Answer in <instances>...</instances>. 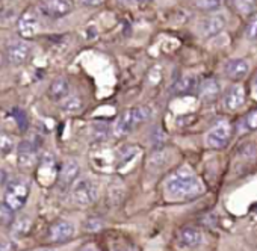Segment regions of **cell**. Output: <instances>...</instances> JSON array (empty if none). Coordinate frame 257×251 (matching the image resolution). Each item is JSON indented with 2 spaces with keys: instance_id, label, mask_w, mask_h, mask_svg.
Listing matches in <instances>:
<instances>
[{
  "instance_id": "1",
  "label": "cell",
  "mask_w": 257,
  "mask_h": 251,
  "mask_svg": "<svg viewBox=\"0 0 257 251\" xmlns=\"http://www.w3.org/2000/svg\"><path fill=\"white\" fill-rule=\"evenodd\" d=\"M165 191L173 200H191L203 194V183L191 170L182 168L167 180Z\"/></svg>"
},
{
  "instance_id": "25",
  "label": "cell",
  "mask_w": 257,
  "mask_h": 251,
  "mask_svg": "<svg viewBox=\"0 0 257 251\" xmlns=\"http://www.w3.org/2000/svg\"><path fill=\"white\" fill-rule=\"evenodd\" d=\"M13 115L16 118V122L19 126V129L23 131V132L28 131V128H29V119H28L26 112L23 109H20V107H16V109H13Z\"/></svg>"
},
{
  "instance_id": "9",
  "label": "cell",
  "mask_w": 257,
  "mask_h": 251,
  "mask_svg": "<svg viewBox=\"0 0 257 251\" xmlns=\"http://www.w3.org/2000/svg\"><path fill=\"white\" fill-rule=\"evenodd\" d=\"M80 174V165L77 161L74 159H68L64 162V165L59 170V176H58V185L62 189L70 188L71 185H74L79 179Z\"/></svg>"
},
{
  "instance_id": "12",
  "label": "cell",
  "mask_w": 257,
  "mask_h": 251,
  "mask_svg": "<svg viewBox=\"0 0 257 251\" xmlns=\"http://www.w3.org/2000/svg\"><path fill=\"white\" fill-rule=\"evenodd\" d=\"M176 240L180 248H195L203 243V233L195 227H183Z\"/></svg>"
},
{
  "instance_id": "21",
  "label": "cell",
  "mask_w": 257,
  "mask_h": 251,
  "mask_svg": "<svg viewBox=\"0 0 257 251\" xmlns=\"http://www.w3.org/2000/svg\"><path fill=\"white\" fill-rule=\"evenodd\" d=\"M83 107V101L79 95H68L61 101V109L67 113H76Z\"/></svg>"
},
{
  "instance_id": "31",
  "label": "cell",
  "mask_w": 257,
  "mask_h": 251,
  "mask_svg": "<svg viewBox=\"0 0 257 251\" xmlns=\"http://www.w3.org/2000/svg\"><path fill=\"white\" fill-rule=\"evenodd\" d=\"M121 2H124V4H134V2H137V0H121Z\"/></svg>"
},
{
  "instance_id": "34",
  "label": "cell",
  "mask_w": 257,
  "mask_h": 251,
  "mask_svg": "<svg viewBox=\"0 0 257 251\" xmlns=\"http://www.w3.org/2000/svg\"><path fill=\"white\" fill-rule=\"evenodd\" d=\"M41 251H53V249H41Z\"/></svg>"
},
{
  "instance_id": "27",
  "label": "cell",
  "mask_w": 257,
  "mask_h": 251,
  "mask_svg": "<svg viewBox=\"0 0 257 251\" xmlns=\"http://www.w3.org/2000/svg\"><path fill=\"white\" fill-rule=\"evenodd\" d=\"M246 126H248L249 129H257V110L251 112L246 116Z\"/></svg>"
},
{
  "instance_id": "18",
  "label": "cell",
  "mask_w": 257,
  "mask_h": 251,
  "mask_svg": "<svg viewBox=\"0 0 257 251\" xmlns=\"http://www.w3.org/2000/svg\"><path fill=\"white\" fill-rule=\"evenodd\" d=\"M219 91L221 89H219V83L216 79H207L203 83H200V88H198L200 97L203 100H207V101L215 100L219 95Z\"/></svg>"
},
{
  "instance_id": "2",
  "label": "cell",
  "mask_w": 257,
  "mask_h": 251,
  "mask_svg": "<svg viewBox=\"0 0 257 251\" xmlns=\"http://www.w3.org/2000/svg\"><path fill=\"white\" fill-rule=\"evenodd\" d=\"M152 116V107L149 106H137L125 110L115 122L113 132L116 137H125L128 134H132L134 129H137L138 126L146 122Z\"/></svg>"
},
{
  "instance_id": "10",
  "label": "cell",
  "mask_w": 257,
  "mask_h": 251,
  "mask_svg": "<svg viewBox=\"0 0 257 251\" xmlns=\"http://www.w3.org/2000/svg\"><path fill=\"white\" fill-rule=\"evenodd\" d=\"M38 156H37V147L34 143L25 140L19 146V156H17V164L22 170H32L37 165Z\"/></svg>"
},
{
  "instance_id": "16",
  "label": "cell",
  "mask_w": 257,
  "mask_h": 251,
  "mask_svg": "<svg viewBox=\"0 0 257 251\" xmlns=\"http://www.w3.org/2000/svg\"><path fill=\"white\" fill-rule=\"evenodd\" d=\"M49 97L53 101H62L70 94V82L65 77H56L49 86Z\"/></svg>"
},
{
  "instance_id": "7",
  "label": "cell",
  "mask_w": 257,
  "mask_h": 251,
  "mask_svg": "<svg viewBox=\"0 0 257 251\" xmlns=\"http://www.w3.org/2000/svg\"><path fill=\"white\" fill-rule=\"evenodd\" d=\"M31 46L23 41V40H14L8 44V49H7V56H8V61L16 65V67H20L23 64H26V61L29 59L31 56Z\"/></svg>"
},
{
  "instance_id": "33",
  "label": "cell",
  "mask_w": 257,
  "mask_h": 251,
  "mask_svg": "<svg viewBox=\"0 0 257 251\" xmlns=\"http://www.w3.org/2000/svg\"><path fill=\"white\" fill-rule=\"evenodd\" d=\"M254 83L257 85V76H255V79H254Z\"/></svg>"
},
{
  "instance_id": "17",
  "label": "cell",
  "mask_w": 257,
  "mask_h": 251,
  "mask_svg": "<svg viewBox=\"0 0 257 251\" xmlns=\"http://www.w3.org/2000/svg\"><path fill=\"white\" fill-rule=\"evenodd\" d=\"M197 88H200V83H198V77L194 76V74H188V76H183L180 77L174 86H173V92L176 95H185V94H191L194 92Z\"/></svg>"
},
{
  "instance_id": "11",
  "label": "cell",
  "mask_w": 257,
  "mask_h": 251,
  "mask_svg": "<svg viewBox=\"0 0 257 251\" xmlns=\"http://www.w3.org/2000/svg\"><path fill=\"white\" fill-rule=\"evenodd\" d=\"M74 225L67 219H58L49 228V239L52 242H67L74 236Z\"/></svg>"
},
{
  "instance_id": "14",
  "label": "cell",
  "mask_w": 257,
  "mask_h": 251,
  "mask_svg": "<svg viewBox=\"0 0 257 251\" xmlns=\"http://www.w3.org/2000/svg\"><path fill=\"white\" fill-rule=\"evenodd\" d=\"M224 73L231 80H242L249 73V64H248V61L240 59V58L230 59L224 67Z\"/></svg>"
},
{
  "instance_id": "30",
  "label": "cell",
  "mask_w": 257,
  "mask_h": 251,
  "mask_svg": "<svg viewBox=\"0 0 257 251\" xmlns=\"http://www.w3.org/2000/svg\"><path fill=\"white\" fill-rule=\"evenodd\" d=\"M2 65H4V55L0 52V68H2Z\"/></svg>"
},
{
  "instance_id": "8",
  "label": "cell",
  "mask_w": 257,
  "mask_h": 251,
  "mask_svg": "<svg viewBox=\"0 0 257 251\" xmlns=\"http://www.w3.org/2000/svg\"><path fill=\"white\" fill-rule=\"evenodd\" d=\"M17 31L23 38H32L40 31V19L35 11H26L17 22Z\"/></svg>"
},
{
  "instance_id": "23",
  "label": "cell",
  "mask_w": 257,
  "mask_h": 251,
  "mask_svg": "<svg viewBox=\"0 0 257 251\" xmlns=\"http://www.w3.org/2000/svg\"><path fill=\"white\" fill-rule=\"evenodd\" d=\"M14 146H16L14 138L10 134L0 131V155L8 156L14 150Z\"/></svg>"
},
{
  "instance_id": "22",
  "label": "cell",
  "mask_w": 257,
  "mask_h": 251,
  "mask_svg": "<svg viewBox=\"0 0 257 251\" xmlns=\"http://www.w3.org/2000/svg\"><path fill=\"white\" fill-rule=\"evenodd\" d=\"M225 0H195L194 5L197 10L203 11V13H210V11H216L224 5Z\"/></svg>"
},
{
  "instance_id": "6",
  "label": "cell",
  "mask_w": 257,
  "mask_h": 251,
  "mask_svg": "<svg viewBox=\"0 0 257 251\" xmlns=\"http://www.w3.org/2000/svg\"><path fill=\"white\" fill-rule=\"evenodd\" d=\"M41 13L49 19H62L74 10L73 0H41Z\"/></svg>"
},
{
  "instance_id": "15",
  "label": "cell",
  "mask_w": 257,
  "mask_h": 251,
  "mask_svg": "<svg viewBox=\"0 0 257 251\" xmlns=\"http://www.w3.org/2000/svg\"><path fill=\"white\" fill-rule=\"evenodd\" d=\"M245 103V88L239 83L231 85L224 94V106L228 110H236Z\"/></svg>"
},
{
  "instance_id": "24",
  "label": "cell",
  "mask_w": 257,
  "mask_h": 251,
  "mask_svg": "<svg viewBox=\"0 0 257 251\" xmlns=\"http://www.w3.org/2000/svg\"><path fill=\"white\" fill-rule=\"evenodd\" d=\"M14 213L16 212L11 207H8L5 203H0V225H5V227L13 225L16 221Z\"/></svg>"
},
{
  "instance_id": "4",
  "label": "cell",
  "mask_w": 257,
  "mask_h": 251,
  "mask_svg": "<svg viewBox=\"0 0 257 251\" xmlns=\"http://www.w3.org/2000/svg\"><path fill=\"white\" fill-rule=\"evenodd\" d=\"M71 197L79 206H91L98 198V186L91 179H79L73 185Z\"/></svg>"
},
{
  "instance_id": "3",
  "label": "cell",
  "mask_w": 257,
  "mask_h": 251,
  "mask_svg": "<svg viewBox=\"0 0 257 251\" xmlns=\"http://www.w3.org/2000/svg\"><path fill=\"white\" fill-rule=\"evenodd\" d=\"M29 192H31V188L25 180H20V179L11 180L7 186L4 203L8 207H11L14 212H19L26 204L29 198Z\"/></svg>"
},
{
  "instance_id": "13",
  "label": "cell",
  "mask_w": 257,
  "mask_h": 251,
  "mask_svg": "<svg viewBox=\"0 0 257 251\" xmlns=\"http://www.w3.org/2000/svg\"><path fill=\"white\" fill-rule=\"evenodd\" d=\"M227 25V20L222 14H215L203 20L201 23V34L204 38H212L219 35Z\"/></svg>"
},
{
  "instance_id": "28",
  "label": "cell",
  "mask_w": 257,
  "mask_h": 251,
  "mask_svg": "<svg viewBox=\"0 0 257 251\" xmlns=\"http://www.w3.org/2000/svg\"><path fill=\"white\" fill-rule=\"evenodd\" d=\"M80 4L85 7H100L101 4H104V0H80Z\"/></svg>"
},
{
  "instance_id": "26",
  "label": "cell",
  "mask_w": 257,
  "mask_h": 251,
  "mask_svg": "<svg viewBox=\"0 0 257 251\" xmlns=\"http://www.w3.org/2000/svg\"><path fill=\"white\" fill-rule=\"evenodd\" d=\"M245 37L248 40H257V14L249 16V20L245 29Z\"/></svg>"
},
{
  "instance_id": "5",
  "label": "cell",
  "mask_w": 257,
  "mask_h": 251,
  "mask_svg": "<svg viewBox=\"0 0 257 251\" xmlns=\"http://www.w3.org/2000/svg\"><path fill=\"white\" fill-rule=\"evenodd\" d=\"M230 137H231V128L230 124L225 121V119H221L218 121L213 128L207 132L206 135V144L210 147V149H224L228 141H230Z\"/></svg>"
},
{
  "instance_id": "19",
  "label": "cell",
  "mask_w": 257,
  "mask_h": 251,
  "mask_svg": "<svg viewBox=\"0 0 257 251\" xmlns=\"http://www.w3.org/2000/svg\"><path fill=\"white\" fill-rule=\"evenodd\" d=\"M32 227V221L28 215H20L19 218H16L14 224H13V233L17 237H23L29 233Z\"/></svg>"
},
{
  "instance_id": "32",
  "label": "cell",
  "mask_w": 257,
  "mask_h": 251,
  "mask_svg": "<svg viewBox=\"0 0 257 251\" xmlns=\"http://www.w3.org/2000/svg\"><path fill=\"white\" fill-rule=\"evenodd\" d=\"M137 2H140V4H147V2H152V0H137Z\"/></svg>"
},
{
  "instance_id": "29",
  "label": "cell",
  "mask_w": 257,
  "mask_h": 251,
  "mask_svg": "<svg viewBox=\"0 0 257 251\" xmlns=\"http://www.w3.org/2000/svg\"><path fill=\"white\" fill-rule=\"evenodd\" d=\"M80 251H97V248H95L94 245H86V246H83Z\"/></svg>"
},
{
  "instance_id": "20",
  "label": "cell",
  "mask_w": 257,
  "mask_h": 251,
  "mask_svg": "<svg viewBox=\"0 0 257 251\" xmlns=\"http://www.w3.org/2000/svg\"><path fill=\"white\" fill-rule=\"evenodd\" d=\"M255 0H230V5L240 16H252L255 10Z\"/></svg>"
}]
</instances>
